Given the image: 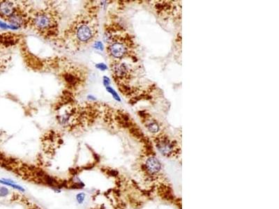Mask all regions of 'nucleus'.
<instances>
[{
    "label": "nucleus",
    "instance_id": "obj_6",
    "mask_svg": "<svg viewBox=\"0 0 279 209\" xmlns=\"http://www.w3.org/2000/svg\"><path fill=\"white\" fill-rule=\"evenodd\" d=\"M112 71L117 79H125L129 78V69L124 63H114L112 65Z\"/></svg>",
    "mask_w": 279,
    "mask_h": 209
},
{
    "label": "nucleus",
    "instance_id": "obj_5",
    "mask_svg": "<svg viewBox=\"0 0 279 209\" xmlns=\"http://www.w3.org/2000/svg\"><path fill=\"white\" fill-rule=\"evenodd\" d=\"M154 8L158 14H170L175 11V6L174 1H154Z\"/></svg>",
    "mask_w": 279,
    "mask_h": 209
},
{
    "label": "nucleus",
    "instance_id": "obj_15",
    "mask_svg": "<svg viewBox=\"0 0 279 209\" xmlns=\"http://www.w3.org/2000/svg\"><path fill=\"white\" fill-rule=\"evenodd\" d=\"M96 67L97 68H98L99 70H101V71H106V70L108 69L107 66H106V65L103 63H97V64H96Z\"/></svg>",
    "mask_w": 279,
    "mask_h": 209
},
{
    "label": "nucleus",
    "instance_id": "obj_10",
    "mask_svg": "<svg viewBox=\"0 0 279 209\" xmlns=\"http://www.w3.org/2000/svg\"><path fill=\"white\" fill-rule=\"evenodd\" d=\"M7 20L11 24V25H14L15 27H18V28L24 24V21L22 15L17 13L16 12H15L12 16H10L9 18L7 19Z\"/></svg>",
    "mask_w": 279,
    "mask_h": 209
},
{
    "label": "nucleus",
    "instance_id": "obj_12",
    "mask_svg": "<svg viewBox=\"0 0 279 209\" xmlns=\"http://www.w3.org/2000/svg\"><path fill=\"white\" fill-rule=\"evenodd\" d=\"M106 89H107V91H108V92L110 93L112 95V96L114 97V98L115 99V100H118V101H121V99H120V98H119V95L116 94V91H114V89H112V88H111L110 86H107V87H106Z\"/></svg>",
    "mask_w": 279,
    "mask_h": 209
},
{
    "label": "nucleus",
    "instance_id": "obj_13",
    "mask_svg": "<svg viewBox=\"0 0 279 209\" xmlns=\"http://www.w3.org/2000/svg\"><path fill=\"white\" fill-rule=\"evenodd\" d=\"M9 190L6 187H0V197H6L9 195Z\"/></svg>",
    "mask_w": 279,
    "mask_h": 209
},
{
    "label": "nucleus",
    "instance_id": "obj_7",
    "mask_svg": "<svg viewBox=\"0 0 279 209\" xmlns=\"http://www.w3.org/2000/svg\"><path fill=\"white\" fill-rule=\"evenodd\" d=\"M141 117H142V121H144V125L146 128L148 129L149 132L152 133H158L160 130V126L157 121L154 119L149 115V114L143 113L142 114H140Z\"/></svg>",
    "mask_w": 279,
    "mask_h": 209
},
{
    "label": "nucleus",
    "instance_id": "obj_1",
    "mask_svg": "<svg viewBox=\"0 0 279 209\" xmlns=\"http://www.w3.org/2000/svg\"><path fill=\"white\" fill-rule=\"evenodd\" d=\"M157 149L165 156H173L179 152L177 143L170 140L167 135L160 134L154 139Z\"/></svg>",
    "mask_w": 279,
    "mask_h": 209
},
{
    "label": "nucleus",
    "instance_id": "obj_8",
    "mask_svg": "<svg viewBox=\"0 0 279 209\" xmlns=\"http://www.w3.org/2000/svg\"><path fill=\"white\" fill-rule=\"evenodd\" d=\"M145 167L149 173L155 174L159 171L161 168V165L157 158H154V157H150L146 160Z\"/></svg>",
    "mask_w": 279,
    "mask_h": 209
},
{
    "label": "nucleus",
    "instance_id": "obj_14",
    "mask_svg": "<svg viewBox=\"0 0 279 209\" xmlns=\"http://www.w3.org/2000/svg\"><path fill=\"white\" fill-rule=\"evenodd\" d=\"M66 80L68 83H69L70 84H73L75 83H76V80H75V78L74 76H71V75H68V76H66Z\"/></svg>",
    "mask_w": 279,
    "mask_h": 209
},
{
    "label": "nucleus",
    "instance_id": "obj_16",
    "mask_svg": "<svg viewBox=\"0 0 279 209\" xmlns=\"http://www.w3.org/2000/svg\"><path fill=\"white\" fill-rule=\"evenodd\" d=\"M93 47H94V48L97 49V50H103V43L100 41L95 43L94 45H93Z\"/></svg>",
    "mask_w": 279,
    "mask_h": 209
},
{
    "label": "nucleus",
    "instance_id": "obj_2",
    "mask_svg": "<svg viewBox=\"0 0 279 209\" xmlns=\"http://www.w3.org/2000/svg\"><path fill=\"white\" fill-rule=\"evenodd\" d=\"M94 28L91 24L83 22L76 25L75 36L78 41L81 43H87L90 41L94 36Z\"/></svg>",
    "mask_w": 279,
    "mask_h": 209
},
{
    "label": "nucleus",
    "instance_id": "obj_17",
    "mask_svg": "<svg viewBox=\"0 0 279 209\" xmlns=\"http://www.w3.org/2000/svg\"><path fill=\"white\" fill-rule=\"evenodd\" d=\"M110 84V80L109 78L106 76L103 77V84H104V86L107 87V86H109Z\"/></svg>",
    "mask_w": 279,
    "mask_h": 209
},
{
    "label": "nucleus",
    "instance_id": "obj_4",
    "mask_svg": "<svg viewBox=\"0 0 279 209\" xmlns=\"http://www.w3.org/2000/svg\"><path fill=\"white\" fill-rule=\"evenodd\" d=\"M33 23L38 29L44 30L52 27L53 26L54 22L50 15L45 13H40L36 15L35 17L34 18Z\"/></svg>",
    "mask_w": 279,
    "mask_h": 209
},
{
    "label": "nucleus",
    "instance_id": "obj_11",
    "mask_svg": "<svg viewBox=\"0 0 279 209\" xmlns=\"http://www.w3.org/2000/svg\"><path fill=\"white\" fill-rule=\"evenodd\" d=\"M86 199V194L85 192H79L75 196V200L78 204H83Z\"/></svg>",
    "mask_w": 279,
    "mask_h": 209
},
{
    "label": "nucleus",
    "instance_id": "obj_9",
    "mask_svg": "<svg viewBox=\"0 0 279 209\" xmlns=\"http://www.w3.org/2000/svg\"><path fill=\"white\" fill-rule=\"evenodd\" d=\"M0 184L4 185L9 186V187H12V188L15 189V190H18L21 192H25V189H24L22 186L18 185L16 181H14V180H12V179H5V178L0 179Z\"/></svg>",
    "mask_w": 279,
    "mask_h": 209
},
{
    "label": "nucleus",
    "instance_id": "obj_18",
    "mask_svg": "<svg viewBox=\"0 0 279 209\" xmlns=\"http://www.w3.org/2000/svg\"><path fill=\"white\" fill-rule=\"evenodd\" d=\"M0 28L2 29H9V25L5 23V22H2V21H0Z\"/></svg>",
    "mask_w": 279,
    "mask_h": 209
},
{
    "label": "nucleus",
    "instance_id": "obj_3",
    "mask_svg": "<svg viewBox=\"0 0 279 209\" xmlns=\"http://www.w3.org/2000/svg\"><path fill=\"white\" fill-rule=\"evenodd\" d=\"M108 52L114 58L121 59L128 55L129 47L125 42L121 40L112 41L108 47Z\"/></svg>",
    "mask_w": 279,
    "mask_h": 209
}]
</instances>
